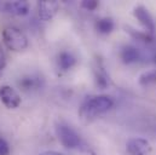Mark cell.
I'll return each instance as SVG.
<instances>
[{
	"label": "cell",
	"mask_w": 156,
	"mask_h": 155,
	"mask_svg": "<svg viewBox=\"0 0 156 155\" xmlns=\"http://www.w3.org/2000/svg\"><path fill=\"white\" fill-rule=\"evenodd\" d=\"M9 153H10L9 144L6 143L5 139L0 138V155H9Z\"/></svg>",
	"instance_id": "cell-16"
},
{
	"label": "cell",
	"mask_w": 156,
	"mask_h": 155,
	"mask_svg": "<svg viewBox=\"0 0 156 155\" xmlns=\"http://www.w3.org/2000/svg\"><path fill=\"white\" fill-rule=\"evenodd\" d=\"M39 155H63V154H61V153H58V152H52V150H47V152H42V153H40Z\"/></svg>",
	"instance_id": "cell-18"
},
{
	"label": "cell",
	"mask_w": 156,
	"mask_h": 155,
	"mask_svg": "<svg viewBox=\"0 0 156 155\" xmlns=\"http://www.w3.org/2000/svg\"><path fill=\"white\" fill-rule=\"evenodd\" d=\"M121 59L125 64L136 63L139 59V51L134 46L127 45L121 50Z\"/></svg>",
	"instance_id": "cell-10"
},
{
	"label": "cell",
	"mask_w": 156,
	"mask_h": 155,
	"mask_svg": "<svg viewBox=\"0 0 156 155\" xmlns=\"http://www.w3.org/2000/svg\"><path fill=\"white\" fill-rule=\"evenodd\" d=\"M2 41L11 51H23L28 47V38L16 27H6L2 29Z\"/></svg>",
	"instance_id": "cell-2"
},
{
	"label": "cell",
	"mask_w": 156,
	"mask_h": 155,
	"mask_svg": "<svg viewBox=\"0 0 156 155\" xmlns=\"http://www.w3.org/2000/svg\"><path fill=\"white\" fill-rule=\"evenodd\" d=\"M0 10L16 16H24L29 12V4L27 1H4L0 2Z\"/></svg>",
	"instance_id": "cell-8"
},
{
	"label": "cell",
	"mask_w": 156,
	"mask_h": 155,
	"mask_svg": "<svg viewBox=\"0 0 156 155\" xmlns=\"http://www.w3.org/2000/svg\"><path fill=\"white\" fill-rule=\"evenodd\" d=\"M81 7H83L85 10H88V11H93L98 7V1L96 0H85L81 2Z\"/></svg>",
	"instance_id": "cell-15"
},
{
	"label": "cell",
	"mask_w": 156,
	"mask_h": 155,
	"mask_svg": "<svg viewBox=\"0 0 156 155\" xmlns=\"http://www.w3.org/2000/svg\"><path fill=\"white\" fill-rule=\"evenodd\" d=\"M0 101L9 109H16L21 104V97L15 88L9 85L0 86Z\"/></svg>",
	"instance_id": "cell-6"
},
{
	"label": "cell",
	"mask_w": 156,
	"mask_h": 155,
	"mask_svg": "<svg viewBox=\"0 0 156 155\" xmlns=\"http://www.w3.org/2000/svg\"><path fill=\"white\" fill-rule=\"evenodd\" d=\"M114 21L112 18H108V17H104V18H101L97 21L96 23V29L101 33V34H110L113 31H114Z\"/></svg>",
	"instance_id": "cell-12"
},
{
	"label": "cell",
	"mask_w": 156,
	"mask_h": 155,
	"mask_svg": "<svg viewBox=\"0 0 156 155\" xmlns=\"http://www.w3.org/2000/svg\"><path fill=\"white\" fill-rule=\"evenodd\" d=\"M93 73H94V80H96V84L99 88H107L109 86V75L102 63V61H96V64H94V69H93Z\"/></svg>",
	"instance_id": "cell-9"
},
{
	"label": "cell",
	"mask_w": 156,
	"mask_h": 155,
	"mask_svg": "<svg viewBox=\"0 0 156 155\" xmlns=\"http://www.w3.org/2000/svg\"><path fill=\"white\" fill-rule=\"evenodd\" d=\"M126 31L133 37V38H137V40H142V41H151V35L147 32L144 33H140V32H137L136 29H132L131 27H126Z\"/></svg>",
	"instance_id": "cell-14"
},
{
	"label": "cell",
	"mask_w": 156,
	"mask_h": 155,
	"mask_svg": "<svg viewBox=\"0 0 156 155\" xmlns=\"http://www.w3.org/2000/svg\"><path fill=\"white\" fill-rule=\"evenodd\" d=\"M151 144L145 138H131L126 143V150L131 155H149L151 153Z\"/></svg>",
	"instance_id": "cell-5"
},
{
	"label": "cell",
	"mask_w": 156,
	"mask_h": 155,
	"mask_svg": "<svg viewBox=\"0 0 156 155\" xmlns=\"http://www.w3.org/2000/svg\"><path fill=\"white\" fill-rule=\"evenodd\" d=\"M56 135L59 143L68 149L78 148L81 144V138L78 135V132L66 122L56 124Z\"/></svg>",
	"instance_id": "cell-3"
},
{
	"label": "cell",
	"mask_w": 156,
	"mask_h": 155,
	"mask_svg": "<svg viewBox=\"0 0 156 155\" xmlns=\"http://www.w3.org/2000/svg\"><path fill=\"white\" fill-rule=\"evenodd\" d=\"M5 66H6V56H5V52H4V50L0 45V73L2 72Z\"/></svg>",
	"instance_id": "cell-17"
},
{
	"label": "cell",
	"mask_w": 156,
	"mask_h": 155,
	"mask_svg": "<svg viewBox=\"0 0 156 155\" xmlns=\"http://www.w3.org/2000/svg\"><path fill=\"white\" fill-rule=\"evenodd\" d=\"M59 10V4L55 0H42L38 2V15L42 21L52 20Z\"/></svg>",
	"instance_id": "cell-7"
},
{
	"label": "cell",
	"mask_w": 156,
	"mask_h": 155,
	"mask_svg": "<svg viewBox=\"0 0 156 155\" xmlns=\"http://www.w3.org/2000/svg\"><path fill=\"white\" fill-rule=\"evenodd\" d=\"M114 106V101L112 97L107 95H98L87 97L79 109L80 119L83 122H91L97 116L107 113Z\"/></svg>",
	"instance_id": "cell-1"
},
{
	"label": "cell",
	"mask_w": 156,
	"mask_h": 155,
	"mask_svg": "<svg viewBox=\"0 0 156 155\" xmlns=\"http://www.w3.org/2000/svg\"><path fill=\"white\" fill-rule=\"evenodd\" d=\"M139 82L142 85H149L156 82V70H150L145 72L139 77Z\"/></svg>",
	"instance_id": "cell-13"
},
{
	"label": "cell",
	"mask_w": 156,
	"mask_h": 155,
	"mask_svg": "<svg viewBox=\"0 0 156 155\" xmlns=\"http://www.w3.org/2000/svg\"><path fill=\"white\" fill-rule=\"evenodd\" d=\"M133 16L137 18V21L140 23V26L144 28V31L149 34H153L155 31V22L149 12V10L144 5H137L133 10Z\"/></svg>",
	"instance_id": "cell-4"
},
{
	"label": "cell",
	"mask_w": 156,
	"mask_h": 155,
	"mask_svg": "<svg viewBox=\"0 0 156 155\" xmlns=\"http://www.w3.org/2000/svg\"><path fill=\"white\" fill-rule=\"evenodd\" d=\"M57 62H58V67H59L62 70L67 72V70L72 69V68L75 66L76 58H75L70 52L64 51V52H61V53H59Z\"/></svg>",
	"instance_id": "cell-11"
}]
</instances>
